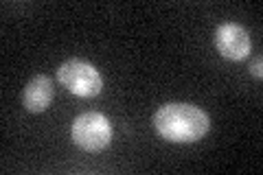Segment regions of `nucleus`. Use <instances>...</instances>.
I'll return each mask as SVG.
<instances>
[{
  "label": "nucleus",
  "mask_w": 263,
  "mask_h": 175,
  "mask_svg": "<svg viewBox=\"0 0 263 175\" xmlns=\"http://www.w3.org/2000/svg\"><path fill=\"white\" fill-rule=\"evenodd\" d=\"M156 131L171 143H195L206 136L211 121L206 112L189 103H167L154 114Z\"/></svg>",
  "instance_id": "obj_1"
},
{
  "label": "nucleus",
  "mask_w": 263,
  "mask_h": 175,
  "mask_svg": "<svg viewBox=\"0 0 263 175\" xmlns=\"http://www.w3.org/2000/svg\"><path fill=\"white\" fill-rule=\"evenodd\" d=\"M72 140L75 145L86 149V151H103L112 140V125L99 112L79 114L72 123Z\"/></svg>",
  "instance_id": "obj_2"
},
{
  "label": "nucleus",
  "mask_w": 263,
  "mask_h": 175,
  "mask_svg": "<svg viewBox=\"0 0 263 175\" xmlns=\"http://www.w3.org/2000/svg\"><path fill=\"white\" fill-rule=\"evenodd\" d=\"M57 79L62 81L64 88H68L77 96H97L103 88V79L92 64L81 60H68L57 68Z\"/></svg>",
  "instance_id": "obj_3"
},
{
  "label": "nucleus",
  "mask_w": 263,
  "mask_h": 175,
  "mask_svg": "<svg viewBox=\"0 0 263 175\" xmlns=\"http://www.w3.org/2000/svg\"><path fill=\"white\" fill-rule=\"evenodd\" d=\"M215 46L219 55H224L226 60L239 62L243 57H248L250 53V35L241 24L224 22L215 31Z\"/></svg>",
  "instance_id": "obj_4"
},
{
  "label": "nucleus",
  "mask_w": 263,
  "mask_h": 175,
  "mask_svg": "<svg viewBox=\"0 0 263 175\" xmlns=\"http://www.w3.org/2000/svg\"><path fill=\"white\" fill-rule=\"evenodd\" d=\"M55 96V88H53V81L46 77V74H37L33 77L27 88L22 92V105L27 107L29 112H44L48 105H51Z\"/></svg>",
  "instance_id": "obj_5"
},
{
  "label": "nucleus",
  "mask_w": 263,
  "mask_h": 175,
  "mask_svg": "<svg viewBox=\"0 0 263 175\" xmlns=\"http://www.w3.org/2000/svg\"><path fill=\"white\" fill-rule=\"evenodd\" d=\"M261 68H263V60H261V57H257V60L250 64V72H252L257 79H261V77H263V70H261Z\"/></svg>",
  "instance_id": "obj_6"
}]
</instances>
